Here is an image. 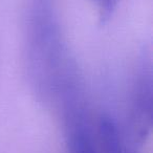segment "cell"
<instances>
[{
	"label": "cell",
	"mask_w": 153,
	"mask_h": 153,
	"mask_svg": "<svg viewBox=\"0 0 153 153\" xmlns=\"http://www.w3.org/2000/svg\"><path fill=\"white\" fill-rule=\"evenodd\" d=\"M26 30L33 86L45 102L55 103L64 86L79 74L68 53L53 0H30Z\"/></svg>",
	"instance_id": "1"
},
{
	"label": "cell",
	"mask_w": 153,
	"mask_h": 153,
	"mask_svg": "<svg viewBox=\"0 0 153 153\" xmlns=\"http://www.w3.org/2000/svg\"><path fill=\"white\" fill-rule=\"evenodd\" d=\"M132 117L138 136L151 131L153 121V80L151 63L143 61L136 71L132 88Z\"/></svg>",
	"instance_id": "3"
},
{
	"label": "cell",
	"mask_w": 153,
	"mask_h": 153,
	"mask_svg": "<svg viewBox=\"0 0 153 153\" xmlns=\"http://www.w3.org/2000/svg\"><path fill=\"white\" fill-rule=\"evenodd\" d=\"M100 153H131L127 147L117 122L108 114H102L97 124Z\"/></svg>",
	"instance_id": "4"
},
{
	"label": "cell",
	"mask_w": 153,
	"mask_h": 153,
	"mask_svg": "<svg viewBox=\"0 0 153 153\" xmlns=\"http://www.w3.org/2000/svg\"><path fill=\"white\" fill-rule=\"evenodd\" d=\"M86 102L82 83L66 89L56 102L61 111L67 153H100L97 127Z\"/></svg>",
	"instance_id": "2"
}]
</instances>
